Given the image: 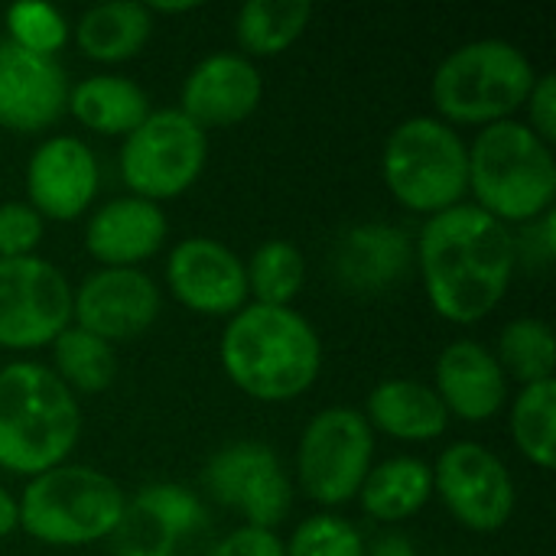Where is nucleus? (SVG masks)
Listing matches in <instances>:
<instances>
[{
    "mask_svg": "<svg viewBox=\"0 0 556 556\" xmlns=\"http://www.w3.org/2000/svg\"><path fill=\"white\" fill-rule=\"evenodd\" d=\"M414 261L433 313L472 326L498 309L515 277V235L476 205H453L420 228Z\"/></svg>",
    "mask_w": 556,
    "mask_h": 556,
    "instance_id": "f257e3e1",
    "label": "nucleus"
},
{
    "mask_svg": "<svg viewBox=\"0 0 556 556\" xmlns=\"http://www.w3.org/2000/svg\"><path fill=\"white\" fill-rule=\"evenodd\" d=\"M225 375L261 404L303 397L323 371V342L293 306H241L218 345Z\"/></svg>",
    "mask_w": 556,
    "mask_h": 556,
    "instance_id": "f03ea898",
    "label": "nucleus"
},
{
    "mask_svg": "<svg viewBox=\"0 0 556 556\" xmlns=\"http://www.w3.org/2000/svg\"><path fill=\"white\" fill-rule=\"evenodd\" d=\"M78 437V401L49 365L16 362L0 371V469L36 479L65 466Z\"/></svg>",
    "mask_w": 556,
    "mask_h": 556,
    "instance_id": "7ed1b4c3",
    "label": "nucleus"
},
{
    "mask_svg": "<svg viewBox=\"0 0 556 556\" xmlns=\"http://www.w3.org/2000/svg\"><path fill=\"white\" fill-rule=\"evenodd\" d=\"M469 192L476 208L502 225H528L554 212L556 163L528 124L508 117L479 130L469 147Z\"/></svg>",
    "mask_w": 556,
    "mask_h": 556,
    "instance_id": "20e7f679",
    "label": "nucleus"
},
{
    "mask_svg": "<svg viewBox=\"0 0 556 556\" xmlns=\"http://www.w3.org/2000/svg\"><path fill=\"white\" fill-rule=\"evenodd\" d=\"M534 81L538 72L515 42L476 39L437 65L430 94L443 124L489 127L521 111Z\"/></svg>",
    "mask_w": 556,
    "mask_h": 556,
    "instance_id": "39448f33",
    "label": "nucleus"
},
{
    "mask_svg": "<svg viewBox=\"0 0 556 556\" xmlns=\"http://www.w3.org/2000/svg\"><path fill=\"white\" fill-rule=\"evenodd\" d=\"M20 528L49 547H85L111 538L124 515L127 498L121 485L88 466H55L23 489Z\"/></svg>",
    "mask_w": 556,
    "mask_h": 556,
    "instance_id": "423d86ee",
    "label": "nucleus"
},
{
    "mask_svg": "<svg viewBox=\"0 0 556 556\" xmlns=\"http://www.w3.org/2000/svg\"><path fill=\"white\" fill-rule=\"evenodd\" d=\"M384 182L417 215H440L469 192V147L440 117H407L384 143Z\"/></svg>",
    "mask_w": 556,
    "mask_h": 556,
    "instance_id": "0eeeda50",
    "label": "nucleus"
},
{
    "mask_svg": "<svg viewBox=\"0 0 556 556\" xmlns=\"http://www.w3.org/2000/svg\"><path fill=\"white\" fill-rule=\"evenodd\" d=\"M208 160V137L179 108L150 111L147 121L124 137L121 179L130 195L147 202L176 199L195 186Z\"/></svg>",
    "mask_w": 556,
    "mask_h": 556,
    "instance_id": "6e6552de",
    "label": "nucleus"
},
{
    "mask_svg": "<svg viewBox=\"0 0 556 556\" xmlns=\"http://www.w3.org/2000/svg\"><path fill=\"white\" fill-rule=\"evenodd\" d=\"M375 466V430L362 410H319L296 446V479L306 498L323 508H339L358 498L365 476Z\"/></svg>",
    "mask_w": 556,
    "mask_h": 556,
    "instance_id": "1a4fd4ad",
    "label": "nucleus"
},
{
    "mask_svg": "<svg viewBox=\"0 0 556 556\" xmlns=\"http://www.w3.org/2000/svg\"><path fill=\"white\" fill-rule=\"evenodd\" d=\"M72 326V287L65 274L29 254L0 261V349L29 352L52 345Z\"/></svg>",
    "mask_w": 556,
    "mask_h": 556,
    "instance_id": "9d476101",
    "label": "nucleus"
},
{
    "mask_svg": "<svg viewBox=\"0 0 556 556\" xmlns=\"http://www.w3.org/2000/svg\"><path fill=\"white\" fill-rule=\"evenodd\" d=\"M205 489L218 505L264 531L287 521L293 508V482L280 456L261 440H238L218 450L205 466Z\"/></svg>",
    "mask_w": 556,
    "mask_h": 556,
    "instance_id": "9b49d317",
    "label": "nucleus"
},
{
    "mask_svg": "<svg viewBox=\"0 0 556 556\" xmlns=\"http://www.w3.org/2000/svg\"><path fill=\"white\" fill-rule=\"evenodd\" d=\"M433 492L446 511L476 534L502 531L515 515V479L505 463L479 443H453L440 453Z\"/></svg>",
    "mask_w": 556,
    "mask_h": 556,
    "instance_id": "f8f14e48",
    "label": "nucleus"
},
{
    "mask_svg": "<svg viewBox=\"0 0 556 556\" xmlns=\"http://www.w3.org/2000/svg\"><path fill=\"white\" fill-rule=\"evenodd\" d=\"M163 309V293L140 267H101L72 293V326L111 342L143 336Z\"/></svg>",
    "mask_w": 556,
    "mask_h": 556,
    "instance_id": "ddd939ff",
    "label": "nucleus"
},
{
    "mask_svg": "<svg viewBox=\"0 0 556 556\" xmlns=\"http://www.w3.org/2000/svg\"><path fill=\"white\" fill-rule=\"evenodd\" d=\"M101 186V169L91 147L59 134L42 140L26 163V205L39 218L75 222L88 212Z\"/></svg>",
    "mask_w": 556,
    "mask_h": 556,
    "instance_id": "4468645a",
    "label": "nucleus"
},
{
    "mask_svg": "<svg viewBox=\"0 0 556 556\" xmlns=\"http://www.w3.org/2000/svg\"><path fill=\"white\" fill-rule=\"evenodd\" d=\"M169 293L199 316H235L248 306L244 261L215 238H186L166 257Z\"/></svg>",
    "mask_w": 556,
    "mask_h": 556,
    "instance_id": "2eb2a0df",
    "label": "nucleus"
},
{
    "mask_svg": "<svg viewBox=\"0 0 556 556\" xmlns=\"http://www.w3.org/2000/svg\"><path fill=\"white\" fill-rule=\"evenodd\" d=\"M65 101L68 78L55 59L0 42V127L13 134L46 130L65 114Z\"/></svg>",
    "mask_w": 556,
    "mask_h": 556,
    "instance_id": "dca6fc26",
    "label": "nucleus"
},
{
    "mask_svg": "<svg viewBox=\"0 0 556 556\" xmlns=\"http://www.w3.org/2000/svg\"><path fill=\"white\" fill-rule=\"evenodd\" d=\"M264 98V78L241 52L205 55L182 81L179 111L205 127H231L257 111Z\"/></svg>",
    "mask_w": 556,
    "mask_h": 556,
    "instance_id": "f3484780",
    "label": "nucleus"
},
{
    "mask_svg": "<svg viewBox=\"0 0 556 556\" xmlns=\"http://www.w3.org/2000/svg\"><path fill=\"white\" fill-rule=\"evenodd\" d=\"M433 391L440 394L450 417L466 424H489L508 401V378L495 352L472 339H459L440 352Z\"/></svg>",
    "mask_w": 556,
    "mask_h": 556,
    "instance_id": "a211bd4d",
    "label": "nucleus"
},
{
    "mask_svg": "<svg viewBox=\"0 0 556 556\" xmlns=\"http://www.w3.org/2000/svg\"><path fill=\"white\" fill-rule=\"evenodd\" d=\"M169 222L156 202L121 195L94 208L85 228V248L101 267H140L166 241Z\"/></svg>",
    "mask_w": 556,
    "mask_h": 556,
    "instance_id": "6ab92c4d",
    "label": "nucleus"
},
{
    "mask_svg": "<svg viewBox=\"0 0 556 556\" xmlns=\"http://www.w3.org/2000/svg\"><path fill=\"white\" fill-rule=\"evenodd\" d=\"M414 264L410 238L384 222H368L349 228L332 254V270L345 290L384 293L407 277Z\"/></svg>",
    "mask_w": 556,
    "mask_h": 556,
    "instance_id": "aec40b11",
    "label": "nucleus"
},
{
    "mask_svg": "<svg viewBox=\"0 0 556 556\" xmlns=\"http://www.w3.org/2000/svg\"><path fill=\"white\" fill-rule=\"evenodd\" d=\"M365 420L371 430L404 443H427L446 433L450 414L440 394L414 378H388L381 381L365 404Z\"/></svg>",
    "mask_w": 556,
    "mask_h": 556,
    "instance_id": "412c9836",
    "label": "nucleus"
},
{
    "mask_svg": "<svg viewBox=\"0 0 556 556\" xmlns=\"http://www.w3.org/2000/svg\"><path fill=\"white\" fill-rule=\"evenodd\" d=\"M65 111L101 137H127L147 121L150 98L124 75H91L68 88Z\"/></svg>",
    "mask_w": 556,
    "mask_h": 556,
    "instance_id": "4be33fe9",
    "label": "nucleus"
},
{
    "mask_svg": "<svg viewBox=\"0 0 556 556\" xmlns=\"http://www.w3.org/2000/svg\"><path fill=\"white\" fill-rule=\"evenodd\" d=\"M153 33V13L147 3L111 0L85 10L75 26V42L81 55L94 62H127L134 59Z\"/></svg>",
    "mask_w": 556,
    "mask_h": 556,
    "instance_id": "5701e85b",
    "label": "nucleus"
},
{
    "mask_svg": "<svg viewBox=\"0 0 556 556\" xmlns=\"http://www.w3.org/2000/svg\"><path fill=\"white\" fill-rule=\"evenodd\" d=\"M433 498V469L417 456H394L371 466L358 489L362 511L375 521H407Z\"/></svg>",
    "mask_w": 556,
    "mask_h": 556,
    "instance_id": "b1692460",
    "label": "nucleus"
},
{
    "mask_svg": "<svg viewBox=\"0 0 556 556\" xmlns=\"http://www.w3.org/2000/svg\"><path fill=\"white\" fill-rule=\"evenodd\" d=\"M309 0H251L235 16V39L241 55L270 59L287 52L309 26Z\"/></svg>",
    "mask_w": 556,
    "mask_h": 556,
    "instance_id": "393cba45",
    "label": "nucleus"
},
{
    "mask_svg": "<svg viewBox=\"0 0 556 556\" xmlns=\"http://www.w3.org/2000/svg\"><path fill=\"white\" fill-rule=\"evenodd\" d=\"M52 362H55V378L75 394H101L114 384L117 378V358L114 345L104 339L68 326L55 336L52 342Z\"/></svg>",
    "mask_w": 556,
    "mask_h": 556,
    "instance_id": "a878e982",
    "label": "nucleus"
},
{
    "mask_svg": "<svg viewBox=\"0 0 556 556\" xmlns=\"http://www.w3.org/2000/svg\"><path fill=\"white\" fill-rule=\"evenodd\" d=\"M511 437L528 463L551 469L556 453V381L525 384L511 404Z\"/></svg>",
    "mask_w": 556,
    "mask_h": 556,
    "instance_id": "bb28decb",
    "label": "nucleus"
},
{
    "mask_svg": "<svg viewBox=\"0 0 556 556\" xmlns=\"http://www.w3.org/2000/svg\"><path fill=\"white\" fill-rule=\"evenodd\" d=\"M248 296L261 306H290L306 280V261L290 241H264L244 264Z\"/></svg>",
    "mask_w": 556,
    "mask_h": 556,
    "instance_id": "cd10ccee",
    "label": "nucleus"
},
{
    "mask_svg": "<svg viewBox=\"0 0 556 556\" xmlns=\"http://www.w3.org/2000/svg\"><path fill=\"white\" fill-rule=\"evenodd\" d=\"M505 378H518L521 384L554 381V329L544 319H511L498 336L495 352Z\"/></svg>",
    "mask_w": 556,
    "mask_h": 556,
    "instance_id": "c85d7f7f",
    "label": "nucleus"
},
{
    "mask_svg": "<svg viewBox=\"0 0 556 556\" xmlns=\"http://www.w3.org/2000/svg\"><path fill=\"white\" fill-rule=\"evenodd\" d=\"M7 33H10L7 42L20 46L26 52L55 59V52L68 39V23L55 7L26 0V3H13L7 10Z\"/></svg>",
    "mask_w": 556,
    "mask_h": 556,
    "instance_id": "c756f323",
    "label": "nucleus"
},
{
    "mask_svg": "<svg viewBox=\"0 0 556 556\" xmlns=\"http://www.w3.org/2000/svg\"><path fill=\"white\" fill-rule=\"evenodd\" d=\"M287 556H368L358 528L339 515H313L296 525Z\"/></svg>",
    "mask_w": 556,
    "mask_h": 556,
    "instance_id": "7c9ffc66",
    "label": "nucleus"
},
{
    "mask_svg": "<svg viewBox=\"0 0 556 556\" xmlns=\"http://www.w3.org/2000/svg\"><path fill=\"white\" fill-rule=\"evenodd\" d=\"M137 511L143 518H150L166 538H179V534H189L195 525H202L205 511L199 505V498L182 489V485H169V482H160V485H150L137 495Z\"/></svg>",
    "mask_w": 556,
    "mask_h": 556,
    "instance_id": "2f4dec72",
    "label": "nucleus"
},
{
    "mask_svg": "<svg viewBox=\"0 0 556 556\" xmlns=\"http://www.w3.org/2000/svg\"><path fill=\"white\" fill-rule=\"evenodd\" d=\"M42 241V218L26 202L0 205V261L29 257Z\"/></svg>",
    "mask_w": 556,
    "mask_h": 556,
    "instance_id": "473e14b6",
    "label": "nucleus"
},
{
    "mask_svg": "<svg viewBox=\"0 0 556 556\" xmlns=\"http://www.w3.org/2000/svg\"><path fill=\"white\" fill-rule=\"evenodd\" d=\"M556 218L554 212L541 215L538 222H528L521 238H515V261L531 264L534 270H547L556 254Z\"/></svg>",
    "mask_w": 556,
    "mask_h": 556,
    "instance_id": "72a5a7b5",
    "label": "nucleus"
},
{
    "mask_svg": "<svg viewBox=\"0 0 556 556\" xmlns=\"http://www.w3.org/2000/svg\"><path fill=\"white\" fill-rule=\"evenodd\" d=\"M525 108L531 111V130L544 140V143H554L556 140V75H538Z\"/></svg>",
    "mask_w": 556,
    "mask_h": 556,
    "instance_id": "f704fd0d",
    "label": "nucleus"
},
{
    "mask_svg": "<svg viewBox=\"0 0 556 556\" xmlns=\"http://www.w3.org/2000/svg\"><path fill=\"white\" fill-rule=\"evenodd\" d=\"M212 556H287L283 551V541L274 534V531H264V528H238L231 531Z\"/></svg>",
    "mask_w": 556,
    "mask_h": 556,
    "instance_id": "c9c22d12",
    "label": "nucleus"
},
{
    "mask_svg": "<svg viewBox=\"0 0 556 556\" xmlns=\"http://www.w3.org/2000/svg\"><path fill=\"white\" fill-rule=\"evenodd\" d=\"M20 528V511H16V498L0 485V538H10Z\"/></svg>",
    "mask_w": 556,
    "mask_h": 556,
    "instance_id": "e433bc0d",
    "label": "nucleus"
},
{
    "mask_svg": "<svg viewBox=\"0 0 556 556\" xmlns=\"http://www.w3.org/2000/svg\"><path fill=\"white\" fill-rule=\"evenodd\" d=\"M371 556H417V551H414V544H410L407 538L388 534V538H381V541L375 544Z\"/></svg>",
    "mask_w": 556,
    "mask_h": 556,
    "instance_id": "4c0bfd02",
    "label": "nucleus"
},
{
    "mask_svg": "<svg viewBox=\"0 0 556 556\" xmlns=\"http://www.w3.org/2000/svg\"><path fill=\"white\" fill-rule=\"evenodd\" d=\"M147 10L150 13H189V10H195V3L192 0H186V3H163V0H156V3H147Z\"/></svg>",
    "mask_w": 556,
    "mask_h": 556,
    "instance_id": "58836bf2",
    "label": "nucleus"
}]
</instances>
